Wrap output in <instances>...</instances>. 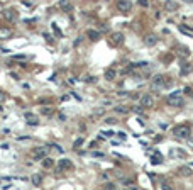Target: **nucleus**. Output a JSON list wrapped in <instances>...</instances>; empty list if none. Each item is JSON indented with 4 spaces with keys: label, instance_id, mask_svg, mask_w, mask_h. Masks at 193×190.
<instances>
[{
    "label": "nucleus",
    "instance_id": "1",
    "mask_svg": "<svg viewBox=\"0 0 193 190\" xmlns=\"http://www.w3.org/2000/svg\"><path fill=\"white\" fill-rule=\"evenodd\" d=\"M168 105H171V107H183V105H185L180 90H175V92L168 97Z\"/></svg>",
    "mask_w": 193,
    "mask_h": 190
},
{
    "label": "nucleus",
    "instance_id": "2",
    "mask_svg": "<svg viewBox=\"0 0 193 190\" xmlns=\"http://www.w3.org/2000/svg\"><path fill=\"white\" fill-rule=\"evenodd\" d=\"M173 134H175L176 138L188 139V138H190V134H191V131H190V127H188V126H176V127L173 129Z\"/></svg>",
    "mask_w": 193,
    "mask_h": 190
},
{
    "label": "nucleus",
    "instance_id": "3",
    "mask_svg": "<svg viewBox=\"0 0 193 190\" xmlns=\"http://www.w3.org/2000/svg\"><path fill=\"white\" fill-rule=\"evenodd\" d=\"M131 9H132L131 0H117V10L120 14H129Z\"/></svg>",
    "mask_w": 193,
    "mask_h": 190
},
{
    "label": "nucleus",
    "instance_id": "4",
    "mask_svg": "<svg viewBox=\"0 0 193 190\" xmlns=\"http://www.w3.org/2000/svg\"><path fill=\"white\" fill-rule=\"evenodd\" d=\"M46 155H47V148L39 146V148H34V149H32V158H34V160H42Z\"/></svg>",
    "mask_w": 193,
    "mask_h": 190
},
{
    "label": "nucleus",
    "instance_id": "5",
    "mask_svg": "<svg viewBox=\"0 0 193 190\" xmlns=\"http://www.w3.org/2000/svg\"><path fill=\"white\" fill-rule=\"evenodd\" d=\"M58 166H59V172H66V170H71V168H73V163H71V160H68V158H63V160L58 161Z\"/></svg>",
    "mask_w": 193,
    "mask_h": 190
},
{
    "label": "nucleus",
    "instance_id": "6",
    "mask_svg": "<svg viewBox=\"0 0 193 190\" xmlns=\"http://www.w3.org/2000/svg\"><path fill=\"white\" fill-rule=\"evenodd\" d=\"M154 105V99L151 95H142L141 97V107H146V109H151Z\"/></svg>",
    "mask_w": 193,
    "mask_h": 190
},
{
    "label": "nucleus",
    "instance_id": "7",
    "mask_svg": "<svg viewBox=\"0 0 193 190\" xmlns=\"http://www.w3.org/2000/svg\"><path fill=\"white\" fill-rule=\"evenodd\" d=\"M24 117L27 119V124H29V126H37V124H39V117H37V116H34L32 112H26V114H24Z\"/></svg>",
    "mask_w": 193,
    "mask_h": 190
},
{
    "label": "nucleus",
    "instance_id": "8",
    "mask_svg": "<svg viewBox=\"0 0 193 190\" xmlns=\"http://www.w3.org/2000/svg\"><path fill=\"white\" fill-rule=\"evenodd\" d=\"M164 87V77L163 75H154L153 77V88H161Z\"/></svg>",
    "mask_w": 193,
    "mask_h": 190
},
{
    "label": "nucleus",
    "instance_id": "9",
    "mask_svg": "<svg viewBox=\"0 0 193 190\" xmlns=\"http://www.w3.org/2000/svg\"><path fill=\"white\" fill-rule=\"evenodd\" d=\"M164 9H166L168 12H176L178 9H180V4H178L176 0H166Z\"/></svg>",
    "mask_w": 193,
    "mask_h": 190
},
{
    "label": "nucleus",
    "instance_id": "10",
    "mask_svg": "<svg viewBox=\"0 0 193 190\" xmlns=\"http://www.w3.org/2000/svg\"><path fill=\"white\" fill-rule=\"evenodd\" d=\"M4 17H5L9 22H15L17 21V12L12 10V9H7V10H4Z\"/></svg>",
    "mask_w": 193,
    "mask_h": 190
},
{
    "label": "nucleus",
    "instance_id": "11",
    "mask_svg": "<svg viewBox=\"0 0 193 190\" xmlns=\"http://www.w3.org/2000/svg\"><path fill=\"white\" fill-rule=\"evenodd\" d=\"M112 44H115V46L124 44V34L122 32H114L112 34Z\"/></svg>",
    "mask_w": 193,
    "mask_h": 190
},
{
    "label": "nucleus",
    "instance_id": "12",
    "mask_svg": "<svg viewBox=\"0 0 193 190\" xmlns=\"http://www.w3.org/2000/svg\"><path fill=\"white\" fill-rule=\"evenodd\" d=\"M144 44L149 46V48H153V46L158 44V37H156L154 34H148V36H146V39H144Z\"/></svg>",
    "mask_w": 193,
    "mask_h": 190
},
{
    "label": "nucleus",
    "instance_id": "13",
    "mask_svg": "<svg viewBox=\"0 0 193 190\" xmlns=\"http://www.w3.org/2000/svg\"><path fill=\"white\" fill-rule=\"evenodd\" d=\"M42 175L41 173H34L32 175V177H31V183L34 185V187H41V185H42Z\"/></svg>",
    "mask_w": 193,
    "mask_h": 190
},
{
    "label": "nucleus",
    "instance_id": "14",
    "mask_svg": "<svg viewBox=\"0 0 193 190\" xmlns=\"http://www.w3.org/2000/svg\"><path fill=\"white\" fill-rule=\"evenodd\" d=\"M12 36V29L9 27H0V39L4 41V39H9Z\"/></svg>",
    "mask_w": 193,
    "mask_h": 190
},
{
    "label": "nucleus",
    "instance_id": "15",
    "mask_svg": "<svg viewBox=\"0 0 193 190\" xmlns=\"http://www.w3.org/2000/svg\"><path fill=\"white\" fill-rule=\"evenodd\" d=\"M86 36H88L90 41H98L100 39V32H98V31H93V29H88V31H86Z\"/></svg>",
    "mask_w": 193,
    "mask_h": 190
},
{
    "label": "nucleus",
    "instance_id": "16",
    "mask_svg": "<svg viewBox=\"0 0 193 190\" xmlns=\"http://www.w3.org/2000/svg\"><path fill=\"white\" fill-rule=\"evenodd\" d=\"M115 77H117V71H115L114 68H108L107 71H105V80H108V82H114Z\"/></svg>",
    "mask_w": 193,
    "mask_h": 190
},
{
    "label": "nucleus",
    "instance_id": "17",
    "mask_svg": "<svg viewBox=\"0 0 193 190\" xmlns=\"http://www.w3.org/2000/svg\"><path fill=\"white\" fill-rule=\"evenodd\" d=\"M42 166H44V168H53V166H54V160L44 156V158H42Z\"/></svg>",
    "mask_w": 193,
    "mask_h": 190
},
{
    "label": "nucleus",
    "instance_id": "18",
    "mask_svg": "<svg viewBox=\"0 0 193 190\" xmlns=\"http://www.w3.org/2000/svg\"><path fill=\"white\" fill-rule=\"evenodd\" d=\"M191 70H193V68L190 66V65H183V68L180 70V75H181V77H186V75L191 73Z\"/></svg>",
    "mask_w": 193,
    "mask_h": 190
},
{
    "label": "nucleus",
    "instance_id": "19",
    "mask_svg": "<svg viewBox=\"0 0 193 190\" xmlns=\"http://www.w3.org/2000/svg\"><path fill=\"white\" fill-rule=\"evenodd\" d=\"M151 160H153V165H161V163H163V156H161L159 153L153 155V158H151Z\"/></svg>",
    "mask_w": 193,
    "mask_h": 190
},
{
    "label": "nucleus",
    "instance_id": "20",
    "mask_svg": "<svg viewBox=\"0 0 193 190\" xmlns=\"http://www.w3.org/2000/svg\"><path fill=\"white\" fill-rule=\"evenodd\" d=\"M114 109H115V112H119V114H129V109L124 107V105H117V107H114Z\"/></svg>",
    "mask_w": 193,
    "mask_h": 190
},
{
    "label": "nucleus",
    "instance_id": "21",
    "mask_svg": "<svg viewBox=\"0 0 193 190\" xmlns=\"http://www.w3.org/2000/svg\"><path fill=\"white\" fill-rule=\"evenodd\" d=\"M105 122L110 124V126H114V124H117L119 121H117V117H107V119H105Z\"/></svg>",
    "mask_w": 193,
    "mask_h": 190
},
{
    "label": "nucleus",
    "instance_id": "22",
    "mask_svg": "<svg viewBox=\"0 0 193 190\" xmlns=\"http://www.w3.org/2000/svg\"><path fill=\"white\" fill-rule=\"evenodd\" d=\"M122 183H124V185H136V180H134V178H124V180H122Z\"/></svg>",
    "mask_w": 193,
    "mask_h": 190
},
{
    "label": "nucleus",
    "instance_id": "23",
    "mask_svg": "<svg viewBox=\"0 0 193 190\" xmlns=\"http://www.w3.org/2000/svg\"><path fill=\"white\" fill-rule=\"evenodd\" d=\"M83 143H85V139H83V138H78V139L73 143V146H75V148H80V146L83 144Z\"/></svg>",
    "mask_w": 193,
    "mask_h": 190
},
{
    "label": "nucleus",
    "instance_id": "24",
    "mask_svg": "<svg viewBox=\"0 0 193 190\" xmlns=\"http://www.w3.org/2000/svg\"><path fill=\"white\" fill-rule=\"evenodd\" d=\"M51 26H53V31H54V32H56V36H58V37H59V36H63V32H61V31H59V29H58V26H56V24L53 22Z\"/></svg>",
    "mask_w": 193,
    "mask_h": 190
},
{
    "label": "nucleus",
    "instance_id": "25",
    "mask_svg": "<svg viewBox=\"0 0 193 190\" xmlns=\"http://www.w3.org/2000/svg\"><path fill=\"white\" fill-rule=\"evenodd\" d=\"M42 114H46V116H51V114H53V109H51V107H42Z\"/></svg>",
    "mask_w": 193,
    "mask_h": 190
},
{
    "label": "nucleus",
    "instance_id": "26",
    "mask_svg": "<svg viewBox=\"0 0 193 190\" xmlns=\"http://www.w3.org/2000/svg\"><path fill=\"white\" fill-rule=\"evenodd\" d=\"M85 82H86V83H95V77H90V75H86V77H85Z\"/></svg>",
    "mask_w": 193,
    "mask_h": 190
},
{
    "label": "nucleus",
    "instance_id": "27",
    "mask_svg": "<svg viewBox=\"0 0 193 190\" xmlns=\"http://www.w3.org/2000/svg\"><path fill=\"white\" fill-rule=\"evenodd\" d=\"M91 156H95V158H103L105 155H103V153H100V151H93V153H91Z\"/></svg>",
    "mask_w": 193,
    "mask_h": 190
},
{
    "label": "nucleus",
    "instance_id": "28",
    "mask_svg": "<svg viewBox=\"0 0 193 190\" xmlns=\"http://www.w3.org/2000/svg\"><path fill=\"white\" fill-rule=\"evenodd\" d=\"M5 100H7V93H4V92H0V104H4Z\"/></svg>",
    "mask_w": 193,
    "mask_h": 190
},
{
    "label": "nucleus",
    "instance_id": "29",
    "mask_svg": "<svg viewBox=\"0 0 193 190\" xmlns=\"http://www.w3.org/2000/svg\"><path fill=\"white\" fill-rule=\"evenodd\" d=\"M180 51H181V54H183V56H188V54H190V51H188V48H181Z\"/></svg>",
    "mask_w": 193,
    "mask_h": 190
},
{
    "label": "nucleus",
    "instance_id": "30",
    "mask_svg": "<svg viewBox=\"0 0 193 190\" xmlns=\"http://www.w3.org/2000/svg\"><path fill=\"white\" fill-rule=\"evenodd\" d=\"M139 5H141V7H148L149 2H148V0H139Z\"/></svg>",
    "mask_w": 193,
    "mask_h": 190
},
{
    "label": "nucleus",
    "instance_id": "31",
    "mask_svg": "<svg viewBox=\"0 0 193 190\" xmlns=\"http://www.w3.org/2000/svg\"><path fill=\"white\" fill-rule=\"evenodd\" d=\"M132 110L136 112V114H139V116H142V109H141V107H134Z\"/></svg>",
    "mask_w": 193,
    "mask_h": 190
},
{
    "label": "nucleus",
    "instance_id": "32",
    "mask_svg": "<svg viewBox=\"0 0 193 190\" xmlns=\"http://www.w3.org/2000/svg\"><path fill=\"white\" fill-rule=\"evenodd\" d=\"M53 148H54L56 151H59V153H63V151H64V149H63V148H61L59 144H53Z\"/></svg>",
    "mask_w": 193,
    "mask_h": 190
},
{
    "label": "nucleus",
    "instance_id": "33",
    "mask_svg": "<svg viewBox=\"0 0 193 190\" xmlns=\"http://www.w3.org/2000/svg\"><path fill=\"white\" fill-rule=\"evenodd\" d=\"M185 93H188V95H193V92H191V88H190V87H185Z\"/></svg>",
    "mask_w": 193,
    "mask_h": 190
},
{
    "label": "nucleus",
    "instance_id": "34",
    "mask_svg": "<svg viewBox=\"0 0 193 190\" xmlns=\"http://www.w3.org/2000/svg\"><path fill=\"white\" fill-rule=\"evenodd\" d=\"M117 134H119L120 139H125V132H122V131H120V132H117Z\"/></svg>",
    "mask_w": 193,
    "mask_h": 190
},
{
    "label": "nucleus",
    "instance_id": "35",
    "mask_svg": "<svg viewBox=\"0 0 193 190\" xmlns=\"http://www.w3.org/2000/svg\"><path fill=\"white\" fill-rule=\"evenodd\" d=\"M181 173H188V175H190V170H188V168H181Z\"/></svg>",
    "mask_w": 193,
    "mask_h": 190
},
{
    "label": "nucleus",
    "instance_id": "36",
    "mask_svg": "<svg viewBox=\"0 0 193 190\" xmlns=\"http://www.w3.org/2000/svg\"><path fill=\"white\" fill-rule=\"evenodd\" d=\"M59 121H61V122H63V121H66V116H63V114H59Z\"/></svg>",
    "mask_w": 193,
    "mask_h": 190
},
{
    "label": "nucleus",
    "instance_id": "37",
    "mask_svg": "<svg viewBox=\"0 0 193 190\" xmlns=\"http://www.w3.org/2000/svg\"><path fill=\"white\" fill-rule=\"evenodd\" d=\"M183 2H188V4H193V0H183Z\"/></svg>",
    "mask_w": 193,
    "mask_h": 190
},
{
    "label": "nucleus",
    "instance_id": "38",
    "mask_svg": "<svg viewBox=\"0 0 193 190\" xmlns=\"http://www.w3.org/2000/svg\"><path fill=\"white\" fill-rule=\"evenodd\" d=\"M190 144H191V146H193V139H190Z\"/></svg>",
    "mask_w": 193,
    "mask_h": 190
},
{
    "label": "nucleus",
    "instance_id": "39",
    "mask_svg": "<svg viewBox=\"0 0 193 190\" xmlns=\"http://www.w3.org/2000/svg\"><path fill=\"white\" fill-rule=\"evenodd\" d=\"M0 110H2V104H0Z\"/></svg>",
    "mask_w": 193,
    "mask_h": 190
},
{
    "label": "nucleus",
    "instance_id": "40",
    "mask_svg": "<svg viewBox=\"0 0 193 190\" xmlns=\"http://www.w3.org/2000/svg\"><path fill=\"white\" fill-rule=\"evenodd\" d=\"M68 2H69V0H68Z\"/></svg>",
    "mask_w": 193,
    "mask_h": 190
}]
</instances>
